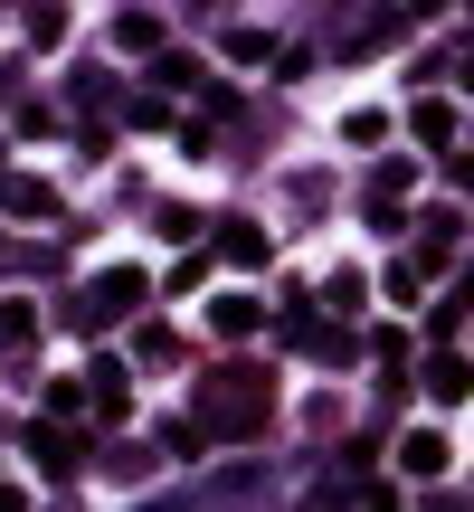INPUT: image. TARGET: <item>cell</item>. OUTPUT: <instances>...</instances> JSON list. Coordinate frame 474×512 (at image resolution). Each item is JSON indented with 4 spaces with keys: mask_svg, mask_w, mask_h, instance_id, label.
<instances>
[{
    "mask_svg": "<svg viewBox=\"0 0 474 512\" xmlns=\"http://www.w3.org/2000/svg\"><path fill=\"white\" fill-rule=\"evenodd\" d=\"M266 418H275V370L266 361L200 370V389H190V427H200V446H247Z\"/></svg>",
    "mask_w": 474,
    "mask_h": 512,
    "instance_id": "obj_1",
    "label": "cell"
},
{
    "mask_svg": "<svg viewBox=\"0 0 474 512\" xmlns=\"http://www.w3.org/2000/svg\"><path fill=\"white\" fill-rule=\"evenodd\" d=\"M143 294H152L143 266H105V275L67 304V323H76V332H114V323H133V313H143Z\"/></svg>",
    "mask_w": 474,
    "mask_h": 512,
    "instance_id": "obj_2",
    "label": "cell"
},
{
    "mask_svg": "<svg viewBox=\"0 0 474 512\" xmlns=\"http://www.w3.org/2000/svg\"><path fill=\"white\" fill-rule=\"evenodd\" d=\"M408 190H418V162H399V152H380V162H370V190H361V209H370V228H399V209H408Z\"/></svg>",
    "mask_w": 474,
    "mask_h": 512,
    "instance_id": "obj_3",
    "label": "cell"
},
{
    "mask_svg": "<svg viewBox=\"0 0 474 512\" xmlns=\"http://www.w3.org/2000/svg\"><path fill=\"white\" fill-rule=\"evenodd\" d=\"M86 408H95L105 427H124V418H133V361H114V351H105V361L86 370Z\"/></svg>",
    "mask_w": 474,
    "mask_h": 512,
    "instance_id": "obj_4",
    "label": "cell"
},
{
    "mask_svg": "<svg viewBox=\"0 0 474 512\" xmlns=\"http://www.w3.org/2000/svg\"><path fill=\"white\" fill-rule=\"evenodd\" d=\"M0 209H10V219H57V190L48 181H38V171H0Z\"/></svg>",
    "mask_w": 474,
    "mask_h": 512,
    "instance_id": "obj_5",
    "label": "cell"
},
{
    "mask_svg": "<svg viewBox=\"0 0 474 512\" xmlns=\"http://www.w3.org/2000/svg\"><path fill=\"white\" fill-rule=\"evenodd\" d=\"M456 124H465V114L446 105V95H418V105H408V133H418L427 152H456Z\"/></svg>",
    "mask_w": 474,
    "mask_h": 512,
    "instance_id": "obj_6",
    "label": "cell"
},
{
    "mask_svg": "<svg viewBox=\"0 0 474 512\" xmlns=\"http://www.w3.org/2000/svg\"><path fill=\"white\" fill-rule=\"evenodd\" d=\"M209 247H219L228 266H256V275H266V256H275V238H266V228H247V219H228V228H219Z\"/></svg>",
    "mask_w": 474,
    "mask_h": 512,
    "instance_id": "obj_7",
    "label": "cell"
},
{
    "mask_svg": "<svg viewBox=\"0 0 474 512\" xmlns=\"http://www.w3.org/2000/svg\"><path fill=\"white\" fill-rule=\"evenodd\" d=\"M456 247H465V228H456V209H437V219L418 228V266L437 275V266H456Z\"/></svg>",
    "mask_w": 474,
    "mask_h": 512,
    "instance_id": "obj_8",
    "label": "cell"
},
{
    "mask_svg": "<svg viewBox=\"0 0 474 512\" xmlns=\"http://www.w3.org/2000/svg\"><path fill=\"white\" fill-rule=\"evenodd\" d=\"M256 323H266V304H256V294H219V304H209V332H219V342H247Z\"/></svg>",
    "mask_w": 474,
    "mask_h": 512,
    "instance_id": "obj_9",
    "label": "cell"
},
{
    "mask_svg": "<svg viewBox=\"0 0 474 512\" xmlns=\"http://www.w3.org/2000/svg\"><path fill=\"white\" fill-rule=\"evenodd\" d=\"M427 399H437V408H465V351H456V342L427 361Z\"/></svg>",
    "mask_w": 474,
    "mask_h": 512,
    "instance_id": "obj_10",
    "label": "cell"
},
{
    "mask_svg": "<svg viewBox=\"0 0 474 512\" xmlns=\"http://www.w3.org/2000/svg\"><path fill=\"white\" fill-rule=\"evenodd\" d=\"M114 48H124V57H152V48H162V10H124V19H114Z\"/></svg>",
    "mask_w": 474,
    "mask_h": 512,
    "instance_id": "obj_11",
    "label": "cell"
},
{
    "mask_svg": "<svg viewBox=\"0 0 474 512\" xmlns=\"http://www.w3.org/2000/svg\"><path fill=\"white\" fill-rule=\"evenodd\" d=\"M399 475H418V484H427V475H446V437H437V427H418V437L399 446Z\"/></svg>",
    "mask_w": 474,
    "mask_h": 512,
    "instance_id": "obj_12",
    "label": "cell"
},
{
    "mask_svg": "<svg viewBox=\"0 0 474 512\" xmlns=\"http://www.w3.org/2000/svg\"><path fill=\"white\" fill-rule=\"evenodd\" d=\"M19 38H29V48H57V38H67V10H57V0H29V10H19Z\"/></svg>",
    "mask_w": 474,
    "mask_h": 512,
    "instance_id": "obj_13",
    "label": "cell"
},
{
    "mask_svg": "<svg viewBox=\"0 0 474 512\" xmlns=\"http://www.w3.org/2000/svg\"><path fill=\"white\" fill-rule=\"evenodd\" d=\"M152 228H162L171 247H200L209 238V209H181V200H171V209H152Z\"/></svg>",
    "mask_w": 474,
    "mask_h": 512,
    "instance_id": "obj_14",
    "label": "cell"
},
{
    "mask_svg": "<svg viewBox=\"0 0 474 512\" xmlns=\"http://www.w3.org/2000/svg\"><path fill=\"white\" fill-rule=\"evenodd\" d=\"M29 446H38L48 475H76V446H86V437H67V427H29Z\"/></svg>",
    "mask_w": 474,
    "mask_h": 512,
    "instance_id": "obj_15",
    "label": "cell"
},
{
    "mask_svg": "<svg viewBox=\"0 0 474 512\" xmlns=\"http://www.w3.org/2000/svg\"><path fill=\"white\" fill-rule=\"evenodd\" d=\"M380 294H389L399 313H418V294H427V266H418V256H399V266L380 275Z\"/></svg>",
    "mask_w": 474,
    "mask_h": 512,
    "instance_id": "obj_16",
    "label": "cell"
},
{
    "mask_svg": "<svg viewBox=\"0 0 474 512\" xmlns=\"http://www.w3.org/2000/svg\"><path fill=\"white\" fill-rule=\"evenodd\" d=\"M389 38H408V10H370L361 29H351V57H370V48H389Z\"/></svg>",
    "mask_w": 474,
    "mask_h": 512,
    "instance_id": "obj_17",
    "label": "cell"
},
{
    "mask_svg": "<svg viewBox=\"0 0 474 512\" xmlns=\"http://www.w3.org/2000/svg\"><path fill=\"white\" fill-rule=\"evenodd\" d=\"M370 361H380L389 380H408V370H399V361H408V332H399V323H380V332H370Z\"/></svg>",
    "mask_w": 474,
    "mask_h": 512,
    "instance_id": "obj_18",
    "label": "cell"
},
{
    "mask_svg": "<svg viewBox=\"0 0 474 512\" xmlns=\"http://www.w3.org/2000/svg\"><path fill=\"white\" fill-rule=\"evenodd\" d=\"M171 351H181V332H171V323H143V332H133V361H171Z\"/></svg>",
    "mask_w": 474,
    "mask_h": 512,
    "instance_id": "obj_19",
    "label": "cell"
},
{
    "mask_svg": "<svg viewBox=\"0 0 474 512\" xmlns=\"http://www.w3.org/2000/svg\"><path fill=\"white\" fill-rule=\"evenodd\" d=\"M228 57H237V67H266L275 38H266V29H228Z\"/></svg>",
    "mask_w": 474,
    "mask_h": 512,
    "instance_id": "obj_20",
    "label": "cell"
},
{
    "mask_svg": "<svg viewBox=\"0 0 474 512\" xmlns=\"http://www.w3.org/2000/svg\"><path fill=\"white\" fill-rule=\"evenodd\" d=\"M10 342H38V313L29 304H0V351H10Z\"/></svg>",
    "mask_w": 474,
    "mask_h": 512,
    "instance_id": "obj_21",
    "label": "cell"
},
{
    "mask_svg": "<svg viewBox=\"0 0 474 512\" xmlns=\"http://www.w3.org/2000/svg\"><path fill=\"white\" fill-rule=\"evenodd\" d=\"M380 133H389V114H370V105H361V114H351V124H342V143H361V152H380Z\"/></svg>",
    "mask_w": 474,
    "mask_h": 512,
    "instance_id": "obj_22",
    "label": "cell"
},
{
    "mask_svg": "<svg viewBox=\"0 0 474 512\" xmlns=\"http://www.w3.org/2000/svg\"><path fill=\"white\" fill-rule=\"evenodd\" d=\"M323 294H332V313H361V304H370V285H361V275H332Z\"/></svg>",
    "mask_w": 474,
    "mask_h": 512,
    "instance_id": "obj_23",
    "label": "cell"
}]
</instances>
